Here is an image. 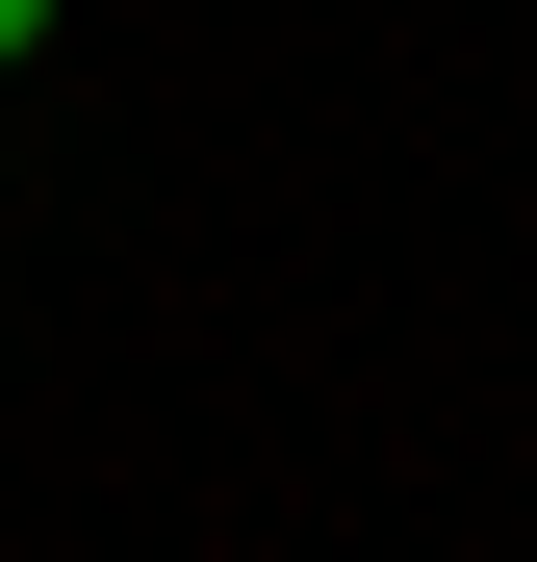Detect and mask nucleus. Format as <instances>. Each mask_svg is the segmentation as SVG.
<instances>
[{
	"label": "nucleus",
	"instance_id": "1",
	"mask_svg": "<svg viewBox=\"0 0 537 562\" xmlns=\"http://www.w3.org/2000/svg\"><path fill=\"white\" fill-rule=\"evenodd\" d=\"M0 52H52V0H0Z\"/></svg>",
	"mask_w": 537,
	"mask_h": 562
}]
</instances>
